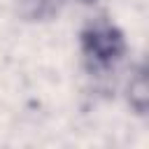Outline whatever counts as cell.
Instances as JSON below:
<instances>
[{"label": "cell", "instance_id": "obj_1", "mask_svg": "<svg viewBox=\"0 0 149 149\" xmlns=\"http://www.w3.org/2000/svg\"><path fill=\"white\" fill-rule=\"evenodd\" d=\"M79 54L91 77H107L128 54V42L114 21L107 16H95L79 30Z\"/></svg>", "mask_w": 149, "mask_h": 149}, {"label": "cell", "instance_id": "obj_2", "mask_svg": "<svg viewBox=\"0 0 149 149\" xmlns=\"http://www.w3.org/2000/svg\"><path fill=\"white\" fill-rule=\"evenodd\" d=\"M70 2H95V0H14L19 16L28 19V21H47V19H54Z\"/></svg>", "mask_w": 149, "mask_h": 149}, {"label": "cell", "instance_id": "obj_3", "mask_svg": "<svg viewBox=\"0 0 149 149\" xmlns=\"http://www.w3.org/2000/svg\"><path fill=\"white\" fill-rule=\"evenodd\" d=\"M126 98H128L130 109L137 116L147 114V68H144L142 61L130 70V79H128V86H126Z\"/></svg>", "mask_w": 149, "mask_h": 149}]
</instances>
